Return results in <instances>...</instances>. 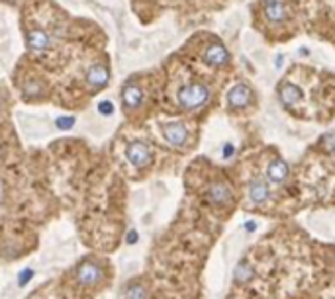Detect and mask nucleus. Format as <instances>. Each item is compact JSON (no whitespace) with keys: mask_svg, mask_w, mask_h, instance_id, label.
<instances>
[{"mask_svg":"<svg viewBox=\"0 0 335 299\" xmlns=\"http://www.w3.org/2000/svg\"><path fill=\"white\" fill-rule=\"evenodd\" d=\"M208 199L216 203V205H225V203H229L232 199H234V194H232V188L227 186V184H223V182H216L210 186L208 190Z\"/></svg>","mask_w":335,"mask_h":299,"instance_id":"9b49d317","label":"nucleus"},{"mask_svg":"<svg viewBox=\"0 0 335 299\" xmlns=\"http://www.w3.org/2000/svg\"><path fill=\"white\" fill-rule=\"evenodd\" d=\"M249 199L255 205H261L268 199V186L263 180H253L249 184Z\"/></svg>","mask_w":335,"mask_h":299,"instance_id":"4468645a","label":"nucleus"},{"mask_svg":"<svg viewBox=\"0 0 335 299\" xmlns=\"http://www.w3.org/2000/svg\"><path fill=\"white\" fill-rule=\"evenodd\" d=\"M253 278V266L247 264V262H241L235 268V282H249Z\"/></svg>","mask_w":335,"mask_h":299,"instance_id":"f3484780","label":"nucleus"},{"mask_svg":"<svg viewBox=\"0 0 335 299\" xmlns=\"http://www.w3.org/2000/svg\"><path fill=\"white\" fill-rule=\"evenodd\" d=\"M204 61L212 66H225L229 63V53L220 41H212L204 49Z\"/></svg>","mask_w":335,"mask_h":299,"instance_id":"0eeeda50","label":"nucleus"},{"mask_svg":"<svg viewBox=\"0 0 335 299\" xmlns=\"http://www.w3.org/2000/svg\"><path fill=\"white\" fill-rule=\"evenodd\" d=\"M251 98H253V92L247 84H237L234 88L227 92V106L232 110H239V108H245L251 104Z\"/></svg>","mask_w":335,"mask_h":299,"instance_id":"6e6552de","label":"nucleus"},{"mask_svg":"<svg viewBox=\"0 0 335 299\" xmlns=\"http://www.w3.org/2000/svg\"><path fill=\"white\" fill-rule=\"evenodd\" d=\"M263 14L268 26H284L290 18L286 0H263Z\"/></svg>","mask_w":335,"mask_h":299,"instance_id":"7ed1b4c3","label":"nucleus"},{"mask_svg":"<svg viewBox=\"0 0 335 299\" xmlns=\"http://www.w3.org/2000/svg\"><path fill=\"white\" fill-rule=\"evenodd\" d=\"M125 299H147V289L143 284L134 282L125 288Z\"/></svg>","mask_w":335,"mask_h":299,"instance_id":"dca6fc26","label":"nucleus"},{"mask_svg":"<svg viewBox=\"0 0 335 299\" xmlns=\"http://www.w3.org/2000/svg\"><path fill=\"white\" fill-rule=\"evenodd\" d=\"M125 243H128V244H135V243H137V233H135L134 229L128 233V237H125Z\"/></svg>","mask_w":335,"mask_h":299,"instance_id":"4be33fe9","label":"nucleus"},{"mask_svg":"<svg viewBox=\"0 0 335 299\" xmlns=\"http://www.w3.org/2000/svg\"><path fill=\"white\" fill-rule=\"evenodd\" d=\"M98 111H100L102 116H112L114 113V104L108 102V100H104V102L98 104Z\"/></svg>","mask_w":335,"mask_h":299,"instance_id":"412c9836","label":"nucleus"},{"mask_svg":"<svg viewBox=\"0 0 335 299\" xmlns=\"http://www.w3.org/2000/svg\"><path fill=\"white\" fill-rule=\"evenodd\" d=\"M75 116H61V118H57V129H61V131H69V129H73L75 127Z\"/></svg>","mask_w":335,"mask_h":299,"instance_id":"a211bd4d","label":"nucleus"},{"mask_svg":"<svg viewBox=\"0 0 335 299\" xmlns=\"http://www.w3.org/2000/svg\"><path fill=\"white\" fill-rule=\"evenodd\" d=\"M34 274H35V272L32 270V268H26V270H22V272H20V276H18V286H20V288L28 286V282L34 278Z\"/></svg>","mask_w":335,"mask_h":299,"instance_id":"6ab92c4d","label":"nucleus"},{"mask_svg":"<svg viewBox=\"0 0 335 299\" xmlns=\"http://www.w3.org/2000/svg\"><path fill=\"white\" fill-rule=\"evenodd\" d=\"M322 149L325 153H335V135H325L322 139Z\"/></svg>","mask_w":335,"mask_h":299,"instance_id":"aec40b11","label":"nucleus"},{"mask_svg":"<svg viewBox=\"0 0 335 299\" xmlns=\"http://www.w3.org/2000/svg\"><path fill=\"white\" fill-rule=\"evenodd\" d=\"M75 280L80 288H96L104 282V268L94 260H85L77 266Z\"/></svg>","mask_w":335,"mask_h":299,"instance_id":"f03ea898","label":"nucleus"},{"mask_svg":"<svg viewBox=\"0 0 335 299\" xmlns=\"http://www.w3.org/2000/svg\"><path fill=\"white\" fill-rule=\"evenodd\" d=\"M44 94H45V86H44V82H39V80L28 82L26 88H24V96L28 100H37V98H41Z\"/></svg>","mask_w":335,"mask_h":299,"instance_id":"2eb2a0df","label":"nucleus"},{"mask_svg":"<svg viewBox=\"0 0 335 299\" xmlns=\"http://www.w3.org/2000/svg\"><path fill=\"white\" fill-rule=\"evenodd\" d=\"M87 86H89L92 92H100L102 88H106V84L110 82V71L108 66L102 65V63H96L92 65L87 71Z\"/></svg>","mask_w":335,"mask_h":299,"instance_id":"39448f33","label":"nucleus"},{"mask_svg":"<svg viewBox=\"0 0 335 299\" xmlns=\"http://www.w3.org/2000/svg\"><path fill=\"white\" fill-rule=\"evenodd\" d=\"M210 100V88L202 82H189L177 94V102L182 110H198Z\"/></svg>","mask_w":335,"mask_h":299,"instance_id":"f257e3e1","label":"nucleus"},{"mask_svg":"<svg viewBox=\"0 0 335 299\" xmlns=\"http://www.w3.org/2000/svg\"><path fill=\"white\" fill-rule=\"evenodd\" d=\"M26 41H28V47L32 49V51H47L51 43H53V39H51V35L44 30H30L28 35H26Z\"/></svg>","mask_w":335,"mask_h":299,"instance_id":"1a4fd4ad","label":"nucleus"},{"mask_svg":"<svg viewBox=\"0 0 335 299\" xmlns=\"http://www.w3.org/2000/svg\"><path fill=\"white\" fill-rule=\"evenodd\" d=\"M267 178L268 182H273V184H282L288 178V165L282 158L270 160V165L267 168Z\"/></svg>","mask_w":335,"mask_h":299,"instance_id":"ddd939ff","label":"nucleus"},{"mask_svg":"<svg viewBox=\"0 0 335 299\" xmlns=\"http://www.w3.org/2000/svg\"><path fill=\"white\" fill-rule=\"evenodd\" d=\"M279 98L284 106H298L304 96H302V90L298 88L296 84H292V82H282L279 88Z\"/></svg>","mask_w":335,"mask_h":299,"instance_id":"f8f14e48","label":"nucleus"},{"mask_svg":"<svg viewBox=\"0 0 335 299\" xmlns=\"http://www.w3.org/2000/svg\"><path fill=\"white\" fill-rule=\"evenodd\" d=\"M122 104L128 110H137L143 104V90L137 84H125L122 92Z\"/></svg>","mask_w":335,"mask_h":299,"instance_id":"9d476101","label":"nucleus"},{"mask_svg":"<svg viewBox=\"0 0 335 299\" xmlns=\"http://www.w3.org/2000/svg\"><path fill=\"white\" fill-rule=\"evenodd\" d=\"M161 131H163L165 141H167L169 145H173V147H182V145L189 141V129H186L184 123H180V122L165 123V125L161 127Z\"/></svg>","mask_w":335,"mask_h":299,"instance_id":"423d86ee","label":"nucleus"},{"mask_svg":"<svg viewBox=\"0 0 335 299\" xmlns=\"http://www.w3.org/2000/svg\"><path fill=\"white\" fill-rule=\"evenodd\" d=\"M125 158L135 168H147L153 163V153H151V147L143 141H132L125 147Z\"/></svg>","mask_w":335,"mask_h":299,"instance_id":"20e7f679","label":"nucleus"}]
</instances>
